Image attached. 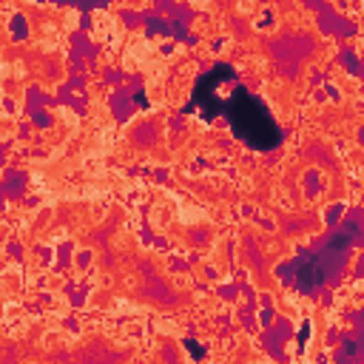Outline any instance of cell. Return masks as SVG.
Segmentation results:
<instances>
[{
  "mask_svg": "<svg viewBox=\"0 0 364 364\" xmlns=\"http://www.w3.org/2000/svg\"><path fill=\"white\" fill-rule=\"evenodd\" d=\"M225 111L233 134L242 142L253 148H273L279 142V125L273 122L270 111L247 91H236L233 100L225 102Z\"/></svg>",
  "mask_w": 364,
  "mask_h": 364,
  "instance_id": "cell-1",
  "label": "cell"
}]
</instances>
